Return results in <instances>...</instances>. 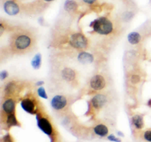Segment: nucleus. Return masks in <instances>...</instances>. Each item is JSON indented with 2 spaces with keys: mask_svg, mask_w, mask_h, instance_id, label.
Here are the masks:
<instances>
[{
  "mask_svg": "<svg viewBox=\"0 0 151 142\" xmlns=\"http://www.w3.org/2000/svg\"><path fill=\"white\" fill-rule=\"evenodd\" d=\"M37 94L41 98H43V99H47L48 98V95L46 93V91H45V88L43 87V86H40L38 88H37Z\"/></svg>",
  "mask_w": 151,
  "mask_h": 142,
  "instance_id": "nucleus-20",
  "label": "nucleus"
},
{
  "mask_svg": "<svg viewBox=\"0 0 151 142\" xmlns=\"http://www.w3.org/2000/svg\"><path fill=\"white\" fill-rule=\"evenodd\" d=\"M4 9L9 15H15L19 12L18 4L12 0L6 1L4 4Z\"/></svg>",
  "mask_w": 151,
  "mask_h": 142,
  "instance_id": "nucleus-12",
  "label": "nucleus"
},
{
  "mask_svg": "<svg viewBox=\"0 0 151 142\" xmlns=\"http://www.w3.org/2000/svg\"><path fill=\"white\" fill-rule=\"evenodd\" d=\"M19 84L17 81L11 80L8 81L4 87V91L6 97L12 96L19 91Z\"/></svg>",
  "mask_w": 151,
  "mask_h": 142,
  "instance_id": "nucleus-11",
  "label": "nucleus"
},
{
  "mask_svg": "<svg viewBox=\"0 0 151 142\" xmlns=\"http://www.w3.org/2000/svg\"><path fill=\"white\" fill-rule=\"evenodd\" d=\"M140 80V78L138 75H133L130 78V81L133 84H137Z\"/></svg>",
  "mask_w": 151,
  "mask_h": 142,
  "instance_id": "nucleus-24",
  "label": "nucleus"
},
{
  "mask_svg": "<svg viewBox=\"0 0 151 142\" xmlns=\"http://www.w3.org/2000/svg\"><path fill=\"white\" fill-rule=\"evenodd\" d=\"M44 84V81L40 80V81H37V82H36V83H35V85L40 87V86H42Z\"/></svg>",
  "mask_w": 151,
  "mask_h": 142,
  "instance_id": "nucleus-26",
  "label": "nucleus"
},
{
  "mask_svg": "<svg viewBox=\"0 0 151 142\" xmlns=\"http://www.w3.org/2000/svg\"><path fill=\"white\" fill-rule=\"evenodd\" d=\"M107 138L109 141L112 142H121V140L119 137H117L116 136L112 134L108 135L107 136Z\"/></svg>",
  "mask_w": 151,
  "mask_h": 142,
  "instance_id": "nucleus-21",
  "label": "nucleus"
},
{
  "mask_svg": "<svg viewBox=\"0 0 151 142\" xmlns=\"http://www.w3.org/2000/svg\"><path fill=\"white\" fill-rule=\"evenodd\" d=\"M69 42L73 48L79 50L86 49L88 45L87 39L80 32L73 34L70 37Z\"/></svg>",
  "mask_w": 151,
  "mask_h": 142,
  "instance_id": "nucleus-5",
  "label": "nucleus"
},
{
  "mask_svg": "<svg viewBox=\"0 0 151 142\" xmlns=\"http://www.w3.org/2000/svg\"><path fill=\"white\" fill-rule=\"evenodd\" d=\"M132 123L133 126L138 130L142 129L144 126L143 117L140 114H135L132 117Z\"/></svg>",
  "mask_w": 151,
  "mask_h": 142,
  "instance_id": "nucleus-16",
  "label": "nucleus"
},
{
  "mask_svg": "<svg viewBox=\"0 0 151 142\" xmlns=\"http://www.w3.org/2000/svg\"><path fill=\"white\" fill-rule=\"evenodd\" d=\"M34 43L33 37L29 33L21 32L15 34L12 38L11 48L16 54H24L33 47Z\"/></svg>",
  "mask_w": 151,
  "mask_h": 142,
  "instance_id": "nucleus-1",
  "label": "nucleus"
},
{
  "mask_svg": "<svg viewBox=\"0 0 151 142\" xmlns=\"http://www.w3.org/2000/svg\"><path fill=\"white\" fill-rule=\"evenodd\" d=\"M147 105L149 107H151V98H150V99H149V100L147 101Z\"/></svg>",
  "mask_w": 151,
  "mask_h": 142,
  "instance_id": "nucleus-28",
  "label": "nucleus"
},
{
  "mask_svg": "<svg viewBox=\"0 0 151 142\" xmlns=\"http://www.w3.org/2000/svg\"><path fill=\"white\" fill-rule=\"evenodd\" d=\"M64 9L69 12H73L77 9V3L73 0H66L64 3Z\"/></svg>",
  "mask_w": 151,
  "mask_h": 142,
  "instance_id": "nucleus-19",
  "label": "nucleus"
},
{
  "mask_svg": "<svg viewBox=\"0 0 151 142\" xmlns=\"http://www.w3.org/2000/svg\"><path fill=\"white\" fill-rule=\"evenodd\" d=\"M36 120L38 128L49 137L51 142H54L55 130L51 120L41 112H38L36 114Z\"/></svg>",
  "mask_w": 151,
  "mask_h": 142,
  "instance_id": "nucleus-2",
  "label": "nucleus"
},
{
  "mask_svg": "<svg viewBox=\"0 0 151 142\" xmlns=\"http://www.w3.org/2000/svg\"><path fill=\"white\" fill-rule=\"evenodd\" d=\"M61 77L65 82L73 84L77 80V74L72 68L65 67L61 71Z\"/></svg>",
  "mask_w": 151,
  "mask_h": 142,
  "instance_id": "nucleus-9",
  "label": "nucleus"
},
{
  "mask_svg": "<svg viewBox=\"0 0 151 142\" xmlns=\"http://www.w3.org/2000/svg\"><path fill=\"white\" fill-rule=\"evenodd\" d=\"M15 101L9 97L5 99L1 105V113L5 115L15 113Z\"/></svg>",
  "mask_w": 151,
  "mask_h": 142,
  "instance_id": "nucleus-10",
  "label": "nucleus"
},
{
  "mask_svg": "<svg viewBox=\"0 0 151 142\" xmlns=\"http://www.w3.org/2000/svg\"><path fill=\"white\" fill-rule=\"evenodd\" d=\"M21 107L26 113L29 114H36L38 113V104L37 101L32 98L26 97L22 99Z\"/></svg>",
  "mask_w": 151,
  "mask_h": 142,
  "instance_id": "nucleus-8",
  "label": "nucleus"
},
{
  "mask_svg": "<svg viewBox=\"0 0 151 142\" xmlns=\"http://www.w3.org/2000/svg\"><path fill=\"white\" fill-rule=\"evenodd\" d=\"M69 104L68 98L64 95L57 94L54 95L50 101V105L53 110L61 112L65 110Z\"/></svg>",
  "mask_w": 151,
  "mask_h": 142,
  "instance_id": "nucleus-4",
  "label": "nucleus"
},
{
  "mask_svg": "<svg viewBox=\"0 0 151 142\" xmlns=\"http://www.w3.org/2000/svg\"><path fill=\"white\" fill-rule=\"evenodd\" d=\"M107 85L106 79L104 75L96 74L91 77L89 81L90 88L95 91H99L104 89Z\"/></svg>",
  "mask_w": 151,
  "mask_h": 142,
  "instance_id": "nucleus-6",
  "label": "nucleus"
},
{
  "mask_svg": "<svg viewBox=\"0 0 151 142\" xmlns=\"http://www.w3.org/2000/svg\"><path fill=\"white\" fill-rule=\"evenodd\" d=\"M107 97L102 93H98L94 95L90 99V104L94 110L99 111L102 109L107 103Z\"/></svg>",
  "mask_w": 151,
  "mask_h": 142,
  "instance_id": "nucleus-7",
  "label": "nucleus"
},
{
  "mask_svg": "<svg viewBox=\"0 0 151 142\" xmlns=\"http://www.w3.org/2000/svg\"><path fill=\"white\" fill-rule=\"evenodd\" d=\"M143 137L145 140L151 142V130H147L143 134Z\"/></svg>",
  "mask_w": 151,
  "mask_h": 142,
  "instance_id": "nucleus-22",
  "label": "nucleus"
},
{
  "mask_svg": "<svg viewBox=\"0 0 151 142\" xmlns=\"http://www.w3.org/2000/svg\"><path fill=\"white\" fill-rule=\"evenodd\" d=\"M94 56L87 52L81 51L77 56V60L82 64H89L94 61Z\"/></svg>",
  "mask_w": 151,
  "mask_h": 142,
  "instance_id": "nucleus-14",
  "label": "nucleus"
},
{
  "mask_svg": "<svg viewBox=\"0 0 151 142\" xmlns=\"http://www.w3.org/2000/svg\"><path fill=\"white\" fill-rule=\"evenodd\" d=\"M117 134H118V136H120V137H123V136H124L123 133L122 132H121V131H118V132H117Z\"/></svg>",
  "mask_w": 151,
  "mask_h": 142,
  "instance_id": "nucleus-27",
  "label": "nucleus"
},
{
  "mask_svg": "<svg viewBox=\"0 0 151 142\" xmlns=\"http://www.w3.org/2000/svg\"><path fill=\"white\" fill-rule=\"evenodd\" d=\"M44 1H46V2H51V1H52L54 0H44Z\"/></svg>",
  "mask_w": 151,
  "mask_h": 142,
  "instance_id": "nucleus-29",
  "label": "nucleus"
},
{
  "mask_svg": "<svg viewBox=\"0 0 151 142\" xmlns=\"http://www.w3.org/2000/svg\"><path fill=\"white\" fill-rule=\"evenodd\" d=\"M141 39L140 35L137 32H132L127 35V40L132 45L137 44Z\"/></svg>",
  "mask_w": 151,
  "mask_h": 142,
  "instance_id": "nucleus-17",
  "label": "nucleus"
},
{
  "mask_svg": "<svg viewBox=\"0 0 151 142\" xmlns=\"http://www.w3.org/2000/svg\"><path fill=\"white\" fill-rule=\"evenodd\" d=\"M5 115V124L7 127L10 128L14 126H19V122L18 121L15 113Z\"/></svg>",
  "mask_w": 151,
  "mask_h": 142,
  "instance_id": "nucleus-15",
  "label": "nucleus"
},
{
  "mask_svg": "<svg viewBox=\"0 0 151 142\" xmlns=\"http://www.w3.org/2000/svg\"><path fill=\"white\" fill-rule=\"evenodd\" d=\"M90 26L93 31L100 35H108L113 29L112 22L106 17H100L94 20Z\"/></svg>",
  "mask_w": 151,
  "mask_h": 142,
  "instance_id": "nucleus-3",
  "label": "nucleus"
},
{
  "mask_svg": "<svg viewBox=\"0 0 151 142\" xmlns=\"http://www.w3.org/2000/svg\"><path fill=\"white\" fill-rule=\"evenodd\" d=\"M84 3L87 4H93L96 0H82Z\"/></svg>",
  "mask_w": 151,
  "mask_h": 142,
  "instance_id": "nucleus-25",
  "label": "nucleus"
},
{
  "mask_svg": "<svg viewBox=\"0 0 151 142\" xmlns=\"http://www.w3.org/2000/svg\"><path fill=\"white\" fill-rule=\"evenodd\" d=\"M9 74L7 71L6 70H2L0 72V79L1 81H4L8 77Z\"/></svg>",
  "mask_w": 151,
  "mask_h": 142,
  "instance_id": "nucleus-23",
  "label": "nucleus"
},
{
  "mask_svg": "<svg viewBox=\"0 0 151 142\" xmlns=\"http://www.w3.org/2000/svg\"><path fill=\"white\" fill-rule=\"evenodd\" d=\"M94 133L100 137H104L107 136L109 134V128L107 126L103 123H99L93 127Z\"/></svg>",
  "mask_w": 151,
  "mask_h": 142,
  "instance_id": "nucleus-13",
  "label": "nucleus"
},
{
  "mask_svg": "<svg viewBox=\"0 0 151 142\" xmlns=\"http://www.w3.org/2000/svg\"><path fill=\"white\" fill-rule=\"evenodd\" d=\"M41 62H42L41 55L40 53H37L32 58L31 61V64L32 67L34 70H38L41 67Z\"/></svg>",
  "mask_w": 151,
  "mask_h": 142,
  "instance_id": "nucleus-18",
  "label": "nucleus"
}]
</instances>
